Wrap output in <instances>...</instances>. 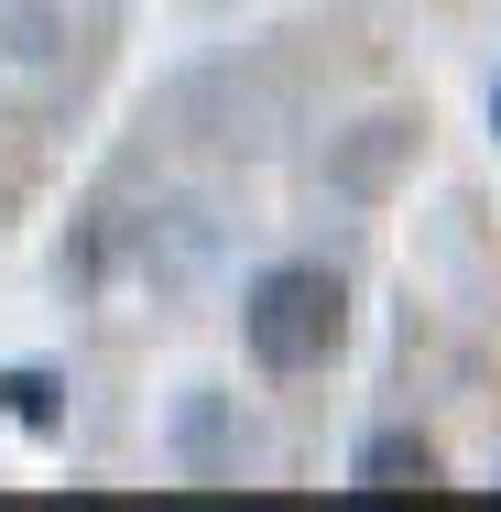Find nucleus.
Here are the masks:
<instances>
[{
	"instance_id": "obj_1",
	"label": "nucleus",
	"mask_w": 501,
	"mask_h": 512,
	"mask_svg": "<svg viewBox=\"0 0 501 512\" xmlns=\"http://www.w3.org/2000/svg\"><path fill=\"white\" fill-rule=\"evenodd\" d=\"M240 338H251L262 371H327L338 338H349L338 273H327V262H273V273L251 284V306H240Z\"/></svg>"
},
{
	"instance_id": "obj_2",
	"label": "nucleus",
	"mask_w": 501,
	"mask_h": 512,
	"mask_svg": "<svg viewBox=\"0 0 501 512\" xmlns=\"http://www.w3.org/2000/svg\"><path fill=\"white\" fill-rule=\"evenodd\" d=\"M349 491H436V436L414 425H371L349 458Z\"/></svg>"
},
{
	"instance_id": "obj_3",
	"label": "nucleus",
	"mask_w": 501,
	"mask_h": 512,
	"mask_svg": "<svg viewBox=\"0 0 501 512\" xmlns=\"http://www.w3.org/2000/svg\"><path fill=\"white\" fill-rule=\"evenodd\" d=\"M0 404H11L22 436H55V425H66V382H55L44 360H22V371H0Z\"/></svg>"
},
{
	"instance_id": "obj_4",
	"label": "nucleus",
	"mask_w": 501,
	"mask_h": 512,
	"mask_svg": "<svg viewBox=\"0 0 501 512\" xmlns=\"http://www.w3.org/2000/svg\"><path fill=\"white\" fill-rule=\"evenodd\" d=\"M491 131H501V77H491Z\"/></svg>"
}]
</instances>
